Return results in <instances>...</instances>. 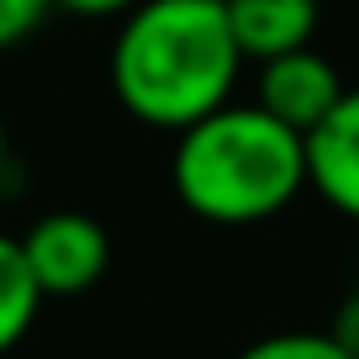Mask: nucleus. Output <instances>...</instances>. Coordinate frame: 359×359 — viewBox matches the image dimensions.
<instances>
[{
    "label": "nucleus",
    "mask_w": 359,
    "mask_h": 359,
    "mask_svg": "<svg viewBox=\"0 0 359 359\" xmlns=\"http://www.w3.org/2000/svg\"><path fill=\"white\" fill-rule=\"evenodd\" d=\"M243 64L222 0H137L111 43V90L143 127L185 133L233 101Z\"/></svg>",
    "instance_id": "1"
},
{
    "label": "nucleus",
    "mask_w": 359,
    "mask_h": 359,
    "mask_svg": "<svg viewBox=\"0 0 359 359\" xmlns=\"http://www.w3.org/2000/svg\"><path fill=\"white\" fill-rule=\"evenodd\" d=\"M169 180H175L180 206L212 227L269 222L302 191H312L306 133L269 116L259 101H227L185 133H175Z\"/></svg>",
    "instance_id": "2"
},
{
    "label": "nucleus",
    "mask_w": 359,
    "mask_h": 359,
    "mask_svg": "<svg viewBox=\"0 0 359 359\" xmlns=\"http://www.w3.org/2000/svg\"><path fill=\"white\" fill-rule=\"evenodd\" d=\"M43 296H85L111 264V238L90 212H48L22 233Z\"/></svg>",
    "instance_id": "3"
},
{
    "label": "nucleus",
    "mask_w": 359,
    "mask_h": 359,
    "mask_svg": "<svg viewBox=\"0 0 359 359\" xmlns=\"http://www.w3.org/2000/svg\"><path fill=\"white\" fill-rule=\"evenodd\" d=\"M344 74L333 69V58L317 53L312 43L306 48H291L280 58H264L259 64V95L254 101L264 106L269 116H280L285 127L296 133H312L338 101H344Z\"/></svg>",
    "instance_id": "4"
},
{
    "label": "nucleus",
    "mask_w": 359,
    "mask_h": 359,
    "mask_svg": "<svg viewBox=\"0 0 359 359\" xmlns=\"http://www.w3.org/2000/svg\"><path fill=\"white\" fill-rule=\"evenodd\" d=\"M306 180L338 217L359 222V85L306 133Z\"/></svg>",
    "instance_id": "5"
},
{
    "label": "nucleus",
    "mask_w": 359,
    "mask_h": 359,
    "mask_svg": "<svg viewBox=\"0 0 359 359\" xmlns=\"http://www.w3.org/2000/svg\"><path fill=\"white\" fill-rule=\"evenodd\" d=\"M248 64L280 58L317 37V0H222Z\"/></svg>",
    "instance_id": "6"
},
{
    "label": "nucleus",
    "mask_w": 359,
    "mask_h": 359,
    "mask_svg": "<svg viewBox=\"0 0 359 359\" xmlns=\"http://www.w3.org/2000/svg\"><path fill=\"white\" fill-rule=\"evenodd\" d=\"M43 302H48V296H43V285H37L32 264H27L22 238L0 233V359L32 333Z\"/></svg>",
    "instance_id": "7"
},
{
    "label": "nucleus",
    "mask_w": 359,
    "mask_h": 359,
    "mask_svg": "<svg viewBox=\"0 0 359 359\" xmlns=\"http://www.w3.org/2000/svg\"><path fill=\"white\" fill-rule=\"evenodd\" d=\"M238 359H354V354L333 338V327H327V333L296 327V333H269V338H259V344H248Z\"/></svg>",
    "instance_id": "8"
},
{
    "label": "nucleus",
    "mask_w": 359,
    "mask_h": 359,
    "mask_svg": "<svg viewBox=\"0 0 359 359\" xmlns=\"http://www.w3.org/2000/svg\"><path fill=\"white\" fill-rule=\"evenodd\" d=\"M48 11H53V0H0V53L32 37Z\"/></svg>",
    "instance_id": "9"
},
{
    "label": "nucleus",
    "mask_w": 359,
    "mask_h": 359,
    "mask_svg": "<svg viewBox=\"0 0 359 359\" xmlns=\"http://www.w3.org/2000/svg\"><path fill=\"white\" fill-rule=\"evenodd\" d=\"M333 338L359 359V285L344 296V302H338V312H333Z\"/></svg>",
    "instance_id": "10"
},
{
    "label": "nucleus",
    "mask_w": 359,
    "mask_h": 359,
    "mask_svg": "<svg viewBox=\"0 0 359 359\" xmlns=\"http://www.w3.org/2000/svg\"><path fill=\"white\" fill-rule=\"evenodd\" d=\"M137 0H53V11H69V16H90V22H101V16H127Z\"/></svg>",
    "instance_id": "11"
},
{
    "label": "nucleus",
    "mask_w": 359,
    "mask_h": 359,
    "mask_svg": "<svg viewBox=\"0 0 359 359\" xmlns=\"http://www.w3.org/2000/svg\"><path fill=\"white\" fill-rule=\"evenodd\" d=\"M6 158H11V137H6V116H0V175H6Z\"/></svg>",
    "instance_id": "12"
}]
</instances>
